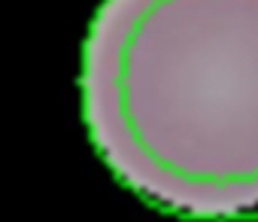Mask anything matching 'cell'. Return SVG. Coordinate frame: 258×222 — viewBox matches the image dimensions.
<instances>
[{"label":"cell","mask_w":258,"mask_h":222,"mask_svg":"<svg viewBox=\"0 0 258 222\" xmlns=\"http://www.w3.org/2000/svg\"><path fill=\"white\" fill-rule=\"evenodd\" d=\"M79 88L134 192L198 219L258 213V0H103Z\"/></svg>","instance_id":"cell-1"}]
</instances>
